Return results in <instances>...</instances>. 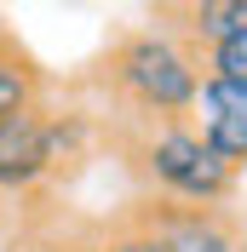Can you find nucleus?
I'll use <instances>...</instances> for the list:
<instances>
[{
  "instance_id": "7",
  "label": "nucleus",
  "mask_w": 247,
  "mask_h": 252,
  "mask_svg": "<svg viewBox=\"0 0 247 252\" xmlns=\"http://www.w3.org/2000/svg\"><path fill=\"white\" fill-rule=\"evenodd\" d=\"M167 29L178 34V40H190L196 52L218 46L224 34L247 29V0H201V6H167Z\"/></svg>"
},
{
  "instance_id": "5",
  "label": "nucleus",
  "mask_w": 247,
  "mask_h": 252,
  "mask_svg": "<svg viewBox=\"0 0 247 252\" xmlns=\"http://www.w3.org/2000/svg\"><path fill=\"white\" fill-rule=\"evenodd\" d=\"M190 126L201 132V143H207L230 172L247 166V92H236V86H224V80L207 75L201 92H196V109H190Z\"/></svg>"
},
{
  "instance_id": "10",
  "label": "nucleus",
  "mask_w": 247,
  "mask_h": 252,
  "mask_svg": "<svg viewBox=\"0 0 247 252\" xmlns=\"http://www.w3.org/2000/svg\"><path fill=\"white\" fill-rule=\"evenodd\" d=\"M58 252H69V247H58Z\"/></svg>"
},
{
  "instance_id": "1",
  "label": "nucleus",
  "mask_w": 247,
  "mask_h": 252,
  "mask_svg": "<svg viewBox=\"0 0 247 252\" xmlns=\"http://www.w3.org/2000/svg\"><path fill=\"white\" fill-rule=\"evenodd\" d=\"M201 58L172 29H138L115 40L104 58V86L121 97L132 121H190L201 92Z\"/></svg>"
},
{
  "instance_id": "2",
  "label": "nucleus",
  "mask_w": 247,
  "mask_h": 252,
  "mask_svg": "<svg viewBox=\"0 0 247 252\" xmlns=\"http://www.w3.org/2000/svg\"><path fill=\"white\" fill-rule=\"evenodd\" d=\"M126 166L138 172L144 195L178 206H224L236 172L201 143L190 121H138L126 132Z\"/></svg>"
},
{
  "instance_id": "6",
  "label": "nucleus",
  "mask_w": 247,
  "mask_h": 252,
  "mask_svg": "<svg viewBox=\"0 0 247 252\" xmlns=\"http://www.w3.org/2000/svg\"><path fill=\"white\" fill-rule=\"evenodd\" d=\"M46 103V69L23 52V40H17L6 23H0V121H12V115L23 109H41Z\"/></svg>"
},
{
  "instance_id": "4",
  "label": "nucleus",
  "mask_w": 247,
  "mask_h": 252,
  "mask_svg": "<svg viewBox=\"0 0 247 252\" xmlns=\"http://www.w3.org/2000/svg\"><path fill=\"white\" fill-rule=\"evenodd\" d=\"M132 206L155 229L161 252H247L242 223L224 206H178V201H155V195H138Z\"/></svg>"
},
{
  "instance_id": "3",
  "label": "nucleus",
  "mask_w": 247,
  "mask_h": 252,
  "mask_svg": "<svg viewBox=\"0 0 247 252\" xmlns=\"http://www.w3.org/2000/svg\"><path fill=\"white\" fill-rule=\"evenodd\" d=\"M92 149V121L81 109H23L0 121V201L41 195L46 184L69 178Z\"/></svg>"
},
{
  "instance_id": "9",
  "label": "nucleus",
  "mask_w": 247,
  "mask_h": 252,
  "mask_svg": "<svg viewBox=\"0 0 247 252\" xmlns=\"http://www.w3.org/2000/svg\"><path fill=\"white\" fill-rule=\"evenodd\" d=\"M196 58H201V75H213V80H224V86H236V92H247V29L224 34L218 46L196 52Z\"/></svg>"
},
{
  "instance_id": "8",
  "label": "nucleus",
  "mask_w": 247,
  "mask_h": 252,
  "mask_svg": "<svg viewBox=\"0 0 247 252\" xmlns=\"http://www.w3.org/2000/svg\"><path fill=\"white\" fill-rule=\"evenodd\" d=\"M69 252H161V241H155V229L138 218V206L126 201L115 218H104V223H92L86 235H75V241H63Z\"/></svg>"
}]
</instances>
